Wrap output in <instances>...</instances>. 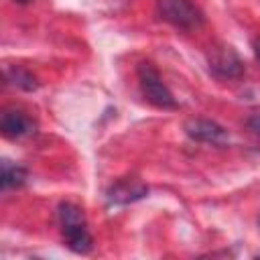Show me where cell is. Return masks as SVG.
Here are the masks:
<instances>
[{"label": "cell", "mask_w": 260, "mask_h": 260, "mask_svg": "<svg viewBox=\"0 0 260 260\" xmlns=\"http://www.w3.org/2000/svg\"><path fill=\"white\" fill-rule=\"evenodd\" d=\"M146 193H148V189L142 183L122 179L108 191V197H110V201H116V203H128V201H136V199L144 197Z\"/></svg>", "instance_id": "obj_7"}, {"label": "cell", "mask_w": 260, "mask_h": 260, "mask_svg": "<svg viewBox=\"0 0 260 260\" xmlns=\"http://www.w3.org/2000/svg\"><path fill=\"white\" fill-rule=\"evenodd\" d=\"M209 69L219 77H240L244 73V65L238 57V53L228 45H215L207 53Z\"/></svg>", "instance_id": "obj_4"}, {"label": "cell", "mask_w": 260, "mask_h": 260, "mask_svg": "<svg viewBox=\"0 0 260 260\" xmlns=\"http://www.w3.org/2000/svg\"><path fill=\"white\" fill-rule=\"evenodd\" d=\"M0 130L6 138L10 140H20V138H26L30 134H35L37 130V124L22 112H16V110H6L2 114V120H0Z\"/></svg>", "instance_id": "obj_6"}, {"label": "cell", "mask_w": 260, "mask_h": 260, "mask_svg": "<svg viewBox=\"0 0 260 260\" xmlns=\"http://www.w3.org/2000/svg\"><path fill=\"white\" fill-rule=\"evenodd\" d=\"M156 14L183 30H193L203 24V12L191 0H156Z\"/></svg>", "instance_id": "obj_2"}, {"label": "cell", "mask_w": 260, "mask_h": 260, "mask_svg": "<svg viewBox=\"0 0 260 260\" xmlns=\"http://www.w3.org/2000/svg\"><path fill=\"white\" fill-rule=\"evenodd\" d=\"M14 2H20V4H28V2H32V0H14Z\"/></svg>", "instance_id": "obj_12"}, {"label": "cell", "mask_w": 260, "mask_h": 260, "mask_svg": "<svg viewBox=\"0 0 260 260\" xmlns=\"http://www.w3.org/2000/svg\"><path fill=\"white\" fill-rule=\"evenodd\" d=\"M6 81L16 85V87H20V89H28V91L37 89V79L28 71H24L20 67H8L6 69Z\"/></svg>", "instance_id": "obj_8"}, {"label": "cell", "mask_w": 260, "mask_h": 260, "mask_svg": "<svg viewBox=\"0 0 260 260\" xmlns=\"http://www.w3.org/2000/svg\"><path fill=\"white\" fill-rule=\"evenodd\" d=\"M185 132L189 138L199 140V142H209V144H225L228 142V132L213 120L205 118H191L185 122Z\"/></svg>", "instance_id": "obj_5"}, {"label": "cell", "mask_w": 260, "mask_h": 260, "mask_svg": "<svg viewBox=\"0 0 260 260\" xmlns=\"http://www.w3.org/2000/svg\"><path fill=\"white\" fill-rule=\"evenodd\" d=\"M254 51H256V57L260 59V39H258V41L254 43Z\"/></svg>", "instance_id": "obj_11"}, {"label": "cell", "mask_w": 260, "mask_h": 260, "mask_svg": "<svg viewBox=\"0 0 260 260\" xmlns=\"http://www.w3.org/2000/svg\"><path fill=\"white\" fill-rule=\"evenodd\" d=\"M57 213H59L61 234H63V240H65L67 248H71L77 254H87L91 250L93 240L87 232L83 211L73 203H61Z\"/></svg>", "instance_id": "obj_1"}, {"label": "cell", "mask_w": 260, "mask_h": 260, "mask_svg": "<svg viewBox=\"0 0 260 260\" xmlns=\"http://www.w3.org/2000/svg\"><path fill=\"white\" fill-rule=\"evenodd\" d=\"M138 83H140L142 95H144L152 106L162 108V110L177 108L173 93H171L169 87L162 83L158 71H156L150 63H140V65H138Z\"/></svg>", "instance_id": "obj_3"}, {"label": "cell", "mask_w": 260, "mask_h": 260, "mask_svg": "<svg viewBox=\"0 0 260 260\" xmlns=\"http://www.w3.org/2000/svg\"><path fill=\"white\" fill-rule=\"evenodd\" d=\"M248 128L260 136V116H252V118L248 120Z\"/></svg>", "instance_id": "obj_10"}, {"label": "cell", "mask_w": 260, "mask_h": 260, "mask_svg": "<svg viewBox=\"0 0 260 260\" xmlns=\"http://www.w3.org/2000/svg\"><path fill=\"white\" fill-rule=\"evenodd\" d=\"M26 179V171L22 167H16V165H8L4 162L2 165V187L4 189H10V187H20Z\"/></svg>", "instance_id": "obj_9"}]
</instances>
